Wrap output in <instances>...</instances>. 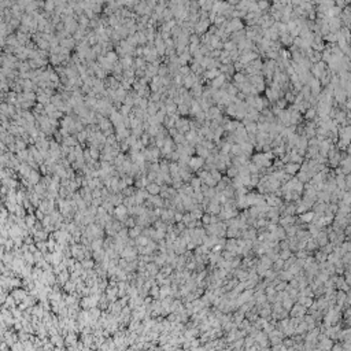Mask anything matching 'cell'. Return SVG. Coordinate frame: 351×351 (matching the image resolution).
Wrapping results in <instances>:
<instances>
[{
  "label": "cell",
  "mask_w": 351,
  "mask_h": 351,
  "mask_svg": "<svg viewBox=\"0 0 351 351\" xmlns=\"http://www.w3.org/2000/svg\"><path fill=\"white\" fill-rule=\"evenodd\" d=\"M280 40H281V43L282 44H285V45H291L292 43H293V37L289 35V33H287V35H282V36H280Z\"/></svg>",
  "instance_id": "2e32d148"
},
{
  "label": "cell",
  "mask_w": 351,
  "mask_h": 351,
  "mask_svg": "<svg viewBox=\"0 0 351 351\" xmlns=\"http://www.w3.org/2000/svg\"><path fill=\"white\" fill-rule=\"evenodd\" d=\"M93 196H96V198H97V196H100V191L95 189V191H93Z\"/></svg>",
  "instance_id": "f546056e"
},
{
  "label": "cell",
  "mask_w": 351,
  "mask_h": 351,
  "mask_svg": "<svg viewBox=\"0 0 351 351\" xmlns=\"http://www.w3.org/2000/svg\"><path fill=\"white\" fill-rule=\"evenodd\" d=\"M117 213H118L119 216H121V214H123V213H125V209H123V207H118V210H117Z\"/></svg>",
  "instance_id": "83f0119b"
},
{
  "label": "cell",
  "mask_w": 351,
  "mask_h": 351,
  "mask_svg": "<svg viewBox=\"0 0 351 351\" xmlns=\"http://www.w3.org/2000/svg\"><path fill=\"white\" fill-rule=\"evenodd\" d=\"M315 115H317V108L315 107H310L309 108V110L306 111V119L307 121H311V119H314L315 118Z\"/></svg>",
  "instance_id": "e0dca14e"
},
{
  "label": "cell",
  "mask_w": 351,
  "mask_h": 351,
  "mask_svg": "<svg viewBox=\"0 0 351 351\" xmlns=\"http://www.w3.org/2000/svg\"><path fill=\"white\" fill-rule=\"evenodd\" d=\"M176 129L178 130V133H183V134H187L188 132L191 130V121L187 119V118H181L176 122Z\"/></svg>",
  "instance_id": "6da1fadb"
},
{
  "label": "cell",
  "mask_w": 351,
  "mask_h": 351,
  "mask_svg": "<svg viewBox=\"0 0 351 351\" xmlns=\"http://www.w3.org/2000/svg\"><path fill=\"white\" fill-rule=\"evenodd\" d=\"M346 183L348 184V185H351V174H348V176L346 177Z\"/></svg>",
  "instance_id": "f1b7e54d"
},
{
  "label": "cell",
  "mask_w": 351,
  "mask_h": 351,
  "mask_svg": "<svg viewBox=\"0 0 351 351\" xmlns=\"http://www.w3.org/2000/svg\"><path fill=\"white\" fill-rule=\"evenodd\" d=\"M99 126H100V130L101 132H107V130H114V125H112V122L110 121V118H104L103 121H101V122L99 123Z\"/></svg>",
  "instance_id": "ba28073f"
},
{
  "label": "cell",
  "mask_w": 351,
  "mask_h": 351,
  "mask_svg": "<svg viewBox=\"0 0 351 351\" xmlns=\"http://www.w3.org/2000/svg\"><path fill=\"white\" fill-rule=\"evenodd\" d=\"M220 74H221L220 69H211V70L205 71V77L207 78V80H211V81H213L216 77H218Z\"/></svg>",
  "instance_id": "8fae6325"
},
{
  "label": "cell",
  "mask_w": 351,
  "mask_h": 351,
  "mask_svg": "<svg viewBox=\"0 0 351 351\" xmlns=\"http://www.w3.org/2000/svg\"><path fill=\"white\" fill-rule=\"evenodd\" d=\"M200 178H199V177H192V180H191V185H192V188H195V189H199V185H200Z\"/></svg>",
  "instance_id": "44dd1931"
},
{
  "label": "cell",
  "mask_w": 351,
  "mask_h": 351,
  "mask_svg": "<svg viewBox=\"0 0 351 351\" xmlns=\"http://www.w3.org/2000/svg\"><path fill=\"white\" fill-rule=\"evenodd\" d=\"M267 7H269V3H267V2H259V3H258V8L261 10V11H262V10H266Z\"/></svg>",
  "instance_id": "d4e9b609"
},
{
  "label": "cell",
  "mask_w": 351,
  "mask_h": 351,
  "mask_svg": "<svg viewBox=\"0 0 351 351\" xmlns=\"http://www.w3.org/2000/svg\"><path fill=\"white\" fill-rule=\"evenodd\" d=\"M101 7H103V4H101V3H95L93 2V4H92V11L95 14H97V13H100L101 11Z\"/></svg>",
  "instance_id": "cb8c5ba5"
},
{
  "label": "cell",
  "mask_w": 351,
  "mask_h": 351,
  "mask_svg": "<svg viewBox=\"0 0 351 351\" xmlns=\"http://www.w3.org/2000/svg\"><path fill=\"white\" fill-rule=\"evenodd\" d=\"M225 80H226V77L224 74H220L218 75V77H216L214 78L213 81H211V84H210V86L213 89H218V88H222V86L225 85Z\"/></svg>",
  "instance_id": "8992f818"
},
{
  "label": "cell",
  "mask_w": 351,
  "mask_h": 351,
  "mask_svg": "<svg viewBox=\"0 0 351 351\" xmlns=\"http://www.w3.org/2000/svg\"><path fill=\"white\" fill-rule=\"evenodd\" d=\"M148 63L144 60V58H134V69H141L145 70Z\"/></svg>",
  "instance_id": "7c38bea8"
},
{
  "label": "cell",
  "mask_w": 351,
  "mask_h": 351,
  "mask_svg": "<svg viewBox=\"0 0 351 351\" xmlns=\"http://www.w3.org/2000/svg\"><path fill=\"white\" fill-rule=\"evenodd\" d=\"M226 173H228L229 177H237V176H239V167H236V166L232 165L231 167H228Z\"/></svg>",
  "instance_id": "ffe728a7"
},
{
  "label": "cell",
  "mask_w": 351,
  "mask_h": 351,
  "mask_svg": "<svg viewBox=\"0 0 351 351\" xmlns=\"http://www.w3.org/2000/svg\"><path fill=\"white\" fill-rule=\"evenodd\" d=\"M196 154H198V156H200V158L205 159V158H209L211 155V151L205 148V147L200 144V145H196Z\"/></svg>",
  "instance_id": "9c48e42d"
},
{
  "label": "cell",
  "mask_w": 351,
  "mask_h": 351,
  "mask_svg": "<svg viewBox=\"0 0 351 351\" xmlns=\"http://www.w3.org/2000/svg\"><path fill=\"white\" fill-rule=\"evenodd\" d=\"M106 58H107L108 60H110L111 63H117V62H119V60H118V54H117L115 51H110V52H107Z\"/></svg>",
  "instance_id": "ac0fdd59"
},
{
  "label": "cell",
  "mask_w": 351,
  "mask_h": 351,
  "mask_svg": "<svg viewBox=\"0 0 351 351\" xmlns=\"http://www.w3.org/2000/svg\"><path fill=\"white\" fill-rule=\"evenodd\" d=\"M285 100H287V103H288V101H289V103H292V101L295 103V93H293V92H287L285 93Z\"/></svg>",
  "instance_id": "603a6c76"
},
{
  "label": "cell",
  "mask_w": 351,
  "mask_h": 351,
  "mask_svg": "<svg viewBox=\"0 0 351 351\" xmlns=\"http://www.w3.org/2000/svg\"><path fill=\"white\" fill-rule=\"evenodd\" d=\"M299 170H300V165L292 163V162H288V163L284 166V172L287 173V174H289V176L296 174V173L299 172Z\"/></svg>",
  "instance_id": "277c9868"
},
{
  "label": "cell",
  "mask_w": 351,
  "mask_h": 351,
  "mask_svg": "<svg viewBox=\"0 0 351 351\" xmlns=\"http://www.w3.org/2000/svg\"><path fill=\"white\" fill-rule=\"evenodd\" d=\"M205 70H206V69L202 66V63H199V62H194V63H192V66H191V71H192L194 74H196V75L202 74Z\"/></svg>",
  "instance_id": "30bf717a"
},
{
  "label": "cell",
  "mask_w": 351,
  "mask_h": 351,
  "mask_svg": "<svg viewBox=\"0 0 351 351\" xmlns=\"http://www.w3.org/2000/svg\"><path fill=\"white\" fill-rule=\"evenodd\" d=\"M26 178L29 180V183L30 184H35V185H37V184L40 183L41 181V176H40V172L39 170H35V169H33L32 172H30V174L26 177Z\"/></svg>",
  "instance_id": "52a82bcc"
},
{
  "label": "cell",
  "mask_w": 351,
  "mask_h": 351,
  "mask_svg": "<svg viewBox=\"0 0 351 351\" xmlns=\"http://www.w3.org/2000/svg\"><path fill=\"white\" fill-rule=\"evenodd\" d=\"M205 163H206V162H205L203 158H200V156H192L191 161H189V163H188V166H189V169L192 172H199L203 166H205Z\"/></svg>",
  "instance_id": "7a4b0ae2"
},
{
  "label": "cell",
  "mask_w": 351,
  "mask_h": 351,
  "mask_svg": "<svg viewBox=\"0 0 351 351\" xmlns=\"http://www.w3.org/2000/svg\"><path fill=\"white\" fill-rule=\"evenodd\" d=\"M147 192L155 195V194H158V192H161V187L158 185L156 183H150L148 185H147Z\"/></svg>",
  "instance_id": "5bb4252c"
},
{
  "label": "cell",
  "mask_w": 351,
  "mask_h": 351,
  "mask_svg": "<svg viewBox=\"0 0 351 351\" xmlns=\"http://www.w3.org/2000/svg\"><path fill=\"white\" fill-rule=\"evenodd\" d=\"M177 112H178L180 117H185L187 114H189V106L188 104H180L178 108H177Z\"/></svg>",
  "instance_id": "9a60e30c"
},
{
  "label": "cell",
  "mask_w": 351,
  "mask_h": 351,
  "mask_svg": "<svg viewBox=\"0 0 351 351\" xmlns=\"http://www.w3.org/2000/svg\"><path fill=\"white\" fill-rule=\"evenodd\" d=\"M62 144L70 147V148H74V147L80 145V144H78L77 136H75V134H70V136H67V137H65V139H63V141H62Z\"/></svg>",
  "instance_id": "5b68a950"
},
{
  "label": "cell",
  "mask_w": 351,
  "mask_h": 351,
  "mask_svg": "<svg viewBox=\"0 0 351 351\" xmlns=\"http://www.w3.org/2000/svg\"><path fill=\"white\" fill-rule=\"evenodd\" d=\"M235 50H237V44L235 43V41L228 40V41H225V43H224V51H226V52H232V51H235Z\"/></svg>",
  "instance_id": "4fadbf2b"
},
{
  "label": "cell",
  "mask_w": 351,
  "mask_h": 351,
  "mask_svg": "<svg viewBox=\"0 0 351 351\" xmlns=\"http://www.w3.org/2000/svg\"><path fill=\"white\" fill-rule=\"evenodd\" d=\"M125 141L128 143V145H129L130 148H132V147H133V145L136 144V143H137V137H136V136H133V134H130V136H129V137L126 139Z\"/></svg>",
  "instance_id": "7402d4cb"
},
{
  "label": "cell",
  "mask_w": 351,
  "mask_h": 351,
  "mask_svg": "<svg viewBox=\"0 0 351 351\" xmlns=\"http://www.w3.org/2000/svg\"><path fill=\"white\" fill-rule=\"evenodd\" d=\"M123 178V181H125L126 183V185H132V184H133V178H132V176H125V177H122Z\"/></svg>",
  "instance_id": "484cf974"
},
{
  "label": "cell",
  "mask_w": 351,
  "mask_h": 351,
  "mask_svg": "<svg viewBox=\"0 0 351 351\" xmlns=\"http://www.w3.org/2000/svg\"><path fill=\"white\" fill-rule=\"evenodd\" d=\"M75 136H77L78 143H82V144H84L85 141H88V133H86V130H82V132H80V133H77Z\"/></svg>",
  "instance_id": "d6986e66"
},
{
  "label": "cell",
  "mask_w": 351,
  "mask_h": 351,
  "mask_svg": "<svg viewBox=\"0 0 351 351\" xmlns=\"http://www.w3.org/2000/svg\"><path fill=\"white\" fill-rule=\"evenodd\" d=\"M132 191H133V189H132L130 187H129V188H125V189H123V194H126V195H130V194H132Z\"/></svg>",
  "instance_id": "4316f807"
},
{
  "label": "cell",
  "mask_w": 351,
  "mask_h": 351,
  "mask_svg": "<svg viewBox=\"0 0 351 351\" xmlns=\"http://www.w3.org/2000/svg\"><path fill=\"white\" fill-rule=\"evenodd\" d=\"M281 96H282V90L281 89L271 88V86L266 89V99L269 101H274V103H276V101L280 99Z\"/></svg>",
  "instance_id": "3957f363"
}]
</instances>
